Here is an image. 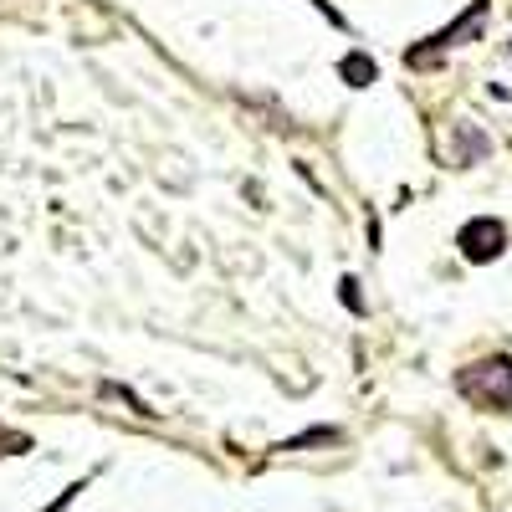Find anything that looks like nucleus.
I'll use <instances>...</instances> for the list:
<instances>
[{"mask_svg":"<svg viewBox=\"0 0 512 512\" xmlns=\"http://www.w3.org/2000/svg\"><path fill=\"white\" fill-rule=\"evenodd\" d=\"M456 395L472 400L477 410L507 415L512 410V359L507 354H492V359H477V364L456 369Z\"/></svg>","mask_w":512,"mask_h":512,"instance_id":"1","label":"nucleus"},{"mask_svg":"<svg viewBox=\"0 0 512 512\" xmlns=\"http://www.w3.org/2000/svg\"><path fill=\"white\" fill-rule=\"evenodd\" d=\"M487 21H492V0H472V6H466L451 26H441L436 36H425V41H415V47L405 52V67H436L451 47H461V41H477L482 31H487Z\"/></svg>","mask_w":512,"mask_h":512,"instance_id":"2","label":"nucleus"},{"mask_svg":"<svg viewBox=\"0 0 512 512\" xmlns=\"http://www.w3.org/2000/svg\"><path fill=\"white\" fill-rule=\"evenodd\" d=\"M456 246H461V256L472 267H487V262H497V256L507 251V226L497 216H472L456 231Z\"/></svg>","mask_w":512,"mask_h":512,"instance_id":"3","label":"nucleus"},{"mask_svg":"<svg viewBox=\"0 0 512 512\" xmlns=\"http://www.w3.org/2000/svg\"><path fill=\"white\" fill-rule=\"evenodd\" d=\"M338 77H344L349 88H369V82H379V67H374V57H364V52H349L344 62H338Z\"/></svg>","mask_w":512,"mask_h":512,"instance_id":"4","label":"nucleus"},{"mask_svg":"<svg viewBox=\"0 0 512 512\" xmlns=\"http://www.w3.org/2000/svg\"><path fill=\"white\" fill-rule=\"evenodd\" d=\"M21 451H31V436L11 431V425H0V456H21Z\"/></svg>","mask_w":512,"mask_h":512,"instance_id":"5","label":"nucleus"},{"mask_svg":"<svg viewBox=\"0 0 512 512\" xmlns=\"http://www.w3.org/2000/svg\"><path fill=\"white\" fill-rule=\"evenodd\" d=\"M338 303H344V308H354V313H364V292H359V277H344V282H338Z\"/></svg>","mask_w":512,"mask_h":512,"instance_id":"6","label":"nucleus"}]
</instances>
